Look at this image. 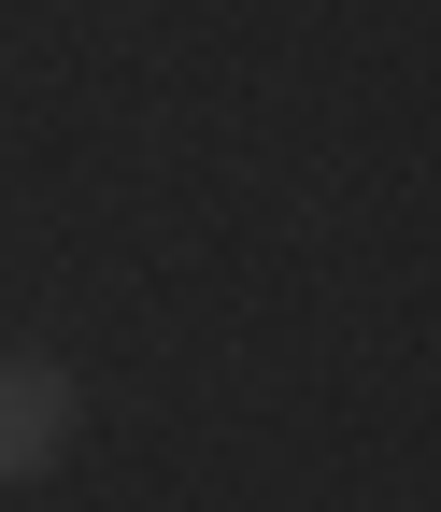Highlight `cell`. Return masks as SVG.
<instances>
[{
    "instance_id": "6da1fadb",
    "label": "cell",
    "mask_w": 441,
    "mask_h": 512,
    "mask_svg": "<svg viewBox=\"0 0 441 512\" xmlns=\"http://www.w3.org/2000/svg\"><path fill=\"white\" fill-rule=\"evenodd\" d=\"M57 456H72V370L57 356H0V484H43Z\"/></svg>"
}]
</instances>
